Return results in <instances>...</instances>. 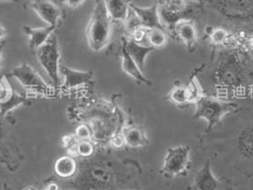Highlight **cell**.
I'll return each mask as SVG.
<instances>
[{
	"label": "cell",
	"mask_w": 253,
	"mask_h": 190,
	"mask_svg": "<svg viewBox=\"0 0 253 190\" xmlns=\"http://www.w3.org/2000/svg\"><path fill=\"white\" fill-rule=\"evenodd\" d=\"M23 29L27 36L29 37L30 47L34 51L45 44L55 30L51 26H47L44 28H32L29 26H24Z\"/></svg>",
	"instance_id": "cell-13"
},
{
	"label": "cell",
	"mask_w": 253,
	"mask_h": 190,
	"mask_svg": "<svg viewBox=\"0 0 253 190\" xmlns=\"http://www.w3.org/2000/svg\"><path fill=\"white\" fill-rule=\"evenodd\" d=\"M94 9L90 16L87 37L89 47L100 51L109 43L112 33V18L107 11L104 0H93Z\"/></svg>",
	"instance_id": "cell-1"
},
{
	"label": "cell",
	"mask_w": 253,
	"mask_h": 190,
	"mask_svg": "<svg viewBox=\"0 0 253 190\" xmlns=\"http://www.w3.org/2000/svg\"><path fill=\"white\" fill-rule=\"evenodd\" d=\"M178 38L190 49L193 50L198 40L197 31L194 23L190 19H182L173 26Z\"/></svg>",
	"instance_id": "cell-9"
},
{
	"label": "cell",
	"mask_w": 253,
	"mask_h": 190,
	"mask_svg": "<svg viewBox=\"0 0 253 190\" xmlns=\"http://www.w3.org/2000/svg\"><path fill=\"white\" fill-rule=\"evenodd\" d=\"M112 20L125 22L130 9V0H104Z\"/></svg>",
	"instance_id": "cell-15"
},
{
	"label": "cell",
	"mask_w": 253,
	"mask_h": 190,
	"mask_svg": "<svg viewBox=\"0 0 253 190\" xmlns=\"http://www.w3.org/2000/svg\"><path fill=\"white\" fill-rule=\"evenodd\" d=\"M187 88L190 93V104H195L204 94L201 84L196 76H192L190 83L187 85Z\"/></svg>",
	"instance_id": "cell-21"
},
{
	"label": "cell",
	"mask_w": 253,
	"mask_h": 190,
	"mask_svg": "<svg viewBox=\"0 0 253 190\" xmlns=\"http://www.w3.org/2000/svg\"><path fill=\"white\" fill-rule=\"evenodd\" d=\"M156 5L164 27H173L178 21L184 19V13L187 9L186 0H158Z\"/></svg>",
	"instance_id": "cell-5"
},
{
	"label": "cell",
	"mask_w": 253,
	"mask_h": 190,
	"mask_svg": "<svg viewBox=\"0 0 253 190\" xmlns=\"http://www.w3.org/2000/svg\"><path fill=\"white\" fill-rule=\"evenodd\" d=\"M168 34L163 29L148 30V45L153 49H160L168 43Z\"/></svg>",
	"instance_id": "cell-19"
},
{
	"label": "cell",
	"mask_w": 253,
	"mask_h": 190,
	"mask_svg": "<svg viewBox=\"0 0 253 190\" xmlns=\"http://www.w3.org/2000/svg\"><path fill=\"white\" fill-rule=\"evenodd\" d=\"M2 1H10V0H2Z\"/></svg>",
	"instance_id": "cell-33"
},
{
	"label": "cell",
	"mask_w": 253,
	"mask_h": 190,
	"mask_svg": "<svg viewBox=\"0 0 253 190\" xmlns=\"http://www.w3.org/2000/svg\"></svg>",
	"instance_id": "cell-34"
},
{
	"label": "cell",
	"mask_w": 253,
	"mask_h": 190,
	"mask_svg": "<svg viewBox=\"0 0 253 190\" xmlns=\"http://www.w3.org/2000/svg\"><path fill=\"white\" fill-rule=\"evenodd\" d=\"M168 98L169 101L174 103L178 106H184L190 104V93L187 86L179 85L174 86L169 90L168 94Z\"/></svg>",
	"instance_id": "cell-18"
},
{
	"label": "cell",
	"mask_w": 253,
	"mask_h": 190,
	"mask_svg": "<svg viewBox=\"0 0 253 190\" xmlns=\"http://www.w3.org/2000/svg\"><path fill=\"white\" fill-rule=\"evenodd\" d=\"M6 35H7L6 30H5L2 26L0 25V40H1L2 38H5V37H6Z\"/></svg>",
	"instance_id": "cell-29"
},
{
	"label": "cell",
	"mask_w": 253,
	"mask_h": 190,
	"mask_svg": "<svg viewBox=\"0 0 253 190\" xmlns=\"http://www.w3.org/2000/svg\"><path fill=\"white\" fill-rule=\"evenodd\" d=\"M194 119H203L208 123L209 129H212L228 114L235 112L238 106L232 102L222 101L211 96L203 95L195 104Z\"/></svg>",
	"instance_id": "cell-2"
},
{
	"label": "cell",
	"mask_w": 253,
	"mask_h": 190,
	"mask_svg": "<svg viewBox=\"0 0 253 190\" xmlns=\"http://www.w3.org/2000/svg\"><path fill=\"white\" fill-rule=\"evenodd\" d=\"M11 76L16 78L26 89H34L41 92L48 90V85L46 82L28 64H21L14 68Z\"/></svg>",
	"instance_id": "cell-6"
},
{
	"label": "cell",
	"mask_w": 253,
	"mask_h": 190,
	"mask_svg": "<svg viewBox=\"0 0 253 190\" xmlns=\"http://www.w3.org/2000/svg\"><path fill=\"white\" fill-rule=\"evenodd\" d=\"M2 50H3V45L0 44V68H1V63H2Z\"/></svg>",
	"instance_id": "cell-31"
},
{
	"label": "cell",
	"mask_w": 253,
	"mask_h": 190,
	"mask_svg": "<svg viewBox=\"0 0 253 190\" xmlns=\"http://www.w3.org/2000/svg\"><path fill=\"white\" fill-rule=\"evenodd\" d=\"M94 151L93 145L89 142V140L79 141L76 147V153L83 157H89Z\"/></svg>",
	"instance_id": "cell-25"
},
{
	"label": "cell",
	"mask_w": 253,
	"mask_h": 190,
	"mask_svg": "<svg viewBox=\"0 0 253 190\" xmlns=\"http://www.w3.org/2000/svg\"><path fill=\"white\" fill-rule=\"evenodd\" d=\"M91 136V129L87 125H80L76 128V137L79 141L89 140Z\"/></svg>",
	"instance_id": "cell-26"
},
{
	"label": "cell",
	"mask_w": 253,
	"mask_h": 190,
	"mask_svg": "<svg viewBox=\"0 0 253 190\" xmlns=\"http://www.w3.org/2000/svg\"><path fill=\"white\" fill-rule=\"evenodd\" d=\"M59 73L64 76V86L70 89L85 85L92 79L90 72H79L64 65H60Z\"/></svg>",
	"instance_id": "cell-11"
},
{
	"label": "cell",
	"mask_w": 253,
	"mask_h": 190,
	"mask_svg": "<svg viewBox=\"0 0 253 190\" xmlns=\"http://www.w3.org/2000/svg\"><path fill=\"white\" fill-rule=\"evenodd\" d=\"M122 136L125 141V145L129 148H142L148 144V137L145 131L139 127H126L123 130Z\"/></svg>",
	"instance_id": "cell-16"
},
{
	"label": "cell",
	"mask_w": 253,
	"mask_h": 190,
	"mask_svg": "<svg viewBox=\"0 0 253 190\" xmlns=\"http://www.w3.org/2000/svg\"><path fill=\"white\" fill-rule=\"evenodd\" d=\"M26 101H27V98L24 95H21L15 91H13L12 96L7 101L0 104V113L1 114H8L9 112L13 111V109L24 104Z\"/></svg>",
	"instance_id": "cell-20"
},
{
	"label": "cell",
	"mask_w": 253,
	"mask_h": 190,
	"mask_svg": "<svg viewBox=\"0 0 253 190\" xmlns=\"http://www.w3.org/2000/svg\"><path fill=\"white\" fill-rule=\"evenodd\" d=\"M48 190H58V186L56 185V184H51V185H49V187H48Z\"/></svg>",
	"instance_id": "cell-30"
},
{
	"label": "cell",
	"mask_w": 253,
	"mask_h": 190,
	"mask_svg": "<svg viewBox=\"0 0 253 190\" xmlns=\"http://www.w3.org/2000/svg\"><path fill=\"white\" fill-rule=\"evenodd\" d=\"M31 8L35 10L38 16L52 28H56L61 18L60 9L51 0H32Z\"/></svg>",
	"instance_id": "cell-7"
},
{
	"label": "cell",
	"mask_w": 253,
	"mask_h": 190,
	"mask_svg": "<svg viewBox=\"0 0 253 190\" xmlns=\"http://www.w3.org/2000/svg\"><path fill=\"white\" fill-rule=\"evenodd\" d=\"M123 46L126 49L127 53L129 54V56L134 60V62L137 64L140 69L143 71L144 67H145V61H146L148 55L154 49L150 45L137 43L131 38L125 41Z\"/></svg>",
	"instance_id": "cell-12"
},
{
	"label": "cell",
	"mask_w": 253,
	"mask_h": 190,
	"mask_svg": "<svg viewBox=\"0 0 253 190\" xmlns=\"http://www.w3.org/2000/svg\"><path fill=\"white\" fill-rule=\"evenodd\" d=\"M190 148L178 146L169 148L165 155L161 172L167 177H176L187 171L190 164Z\"/></svg>",
	"instance_id": "cell-4"
},
{
	"label": "cell",
	"mask_w": 253,
	"mask_h": 190,
	"mask_svg": "<svg viewBox=\"0 0 253 190\" xmlns=\"http://www.w3.org/2000/svg\"><path fill=\"white\" fill-rule=\"evenodd\" d=\"M36 52L38 62L47 73L51 83L58 87L60 85V51L56 37L51 35L45 44L36 50Z\"/></svg>",
	"instance_id": "cell-3"
},
{
	"label": "cell",
	"mask_w": 253,
	"mask_h": 190,
	"mask_svg": "<svg viewBox=\"0 0 253 190\" xmlns=\"http://www.w3.org/2000/svg\"><path fill=\"white\" fill-rule=\"evenodd\" d=\"M112 144H113L114 148H116V149H119V148L123 147L125 145V141H124L122 134L114 136V138L112 139Z\"/></svg>",
	"instance_id": "cell-27"
},
{
	"label": "cell",
	"mask_w": 253,
	"mask_h": 190,
	"mask_svg": "<svg viewBox=\"0 0 253 190\" xmlns=\"http://www.w3.org/2000/svg\"><path fill=\"white\" fill-rule=\"evenodd\" d=\"M125 25H126L127 32L131 35L132 33H134L136 30H138L140 28H143L140 22L139 17L137 16V14L134 13L131 8L129 9V12L127 13L126 20H125Z\"/></svg>",
	"instance_id": "cell-23"
},
{
	"label": "cell",
	"mask_w": 253,
	"mask_h": 190,
	"mask_svg": "<svg viewBox=\"0 0 253 190\" xmlns=\"http://www.w3.org/2000/svg\"><path fill=\"white\" fill-rule=\"evenodd\" d=\"M54 169L56 174L60 177H71L76 172V161L71 156H63L56 161Z\"/></svg>",
	"instance_id": "cell-17"
},
{
	"label": "cell",
	"mask_w": 253,
	"mask_h": 190,
	"mask_svg": "<svg viewBox=\"0 0 253 190\" xmlns=\"http://www.w3.org/2000/svg\"><path fill=\"white\" fill-rule=\"evenodd\" d=\"M130 8L139 17L141 25L144 29H146V30L163 29L165 30V27L162 24L161 19L159 17L157 5H153L149 8H141V7L135 6L133 4H130Z\"/></svg>",
	"instance_id": "cell-8"
},
{
	"label": "cell",
	"mask_w": 253,
	"mask_h": 190,
	"mask_svg": "<svg viewBox=\"0 0 253 190\" xmlns=\"http://www.w3.org/2000/svg\"><path fill=\"white\" fill-rule=\"evenodd\" d=\"M211 41L215 45H223L228 42L230 39V35L227 30L221 27L213 28L211 33L209 35Z\"/></svg>",
	"instance_id": "cell-22"
},
{
	"label": "cell",
	"mask_w": 253,
	"mask_h": 190,
	"mask_svg": "<svg viewBox=\"0 0 253 190\" xmlns=\"http://www.w3.org/2000/svg\"><path fill=\"white\" fill-rule=\"evenodd\" d=\"M25 190H37L36 189H34V188H28V189H26Z\"/></svg>",
	"instance_id": "cell-32"
},
{
	"label": "cell",
	"mask_w": 253,
	"mask_h": 190,
	"mask_svg": "<svg viewBox=\"0 0 253 190\" xmlns=\"http://www.w3.org/2000/svg\"><path fill=\"white\" fill-rule=\"evenodd\" d=\"M122 70L127 76L132 77L135 81L140 84H145L151 86L152 83L143 75V71L138 67V65L134 62V60L129 56L126 49L123 46L122 49Z\"/></svg>",
	"instance_id": "cell-14"
},
{
	"label": "cell",
	"mask_w": 253,
	"mask_h": 190,
	"mask_svg": "<svg viewBox=\"0 0 253 190\" xmlns=\"http://www.w3.org/2000/svg\"><path fill=\"white\" fill-rule=\"evenodd\" d=\"M85 1L86 0H65V3L68 7L72 8V9H76L79 6H81Z\"/></svg>",
	"instance_id": "cell-28"
},
{
	"label": "cell",
	"mask_w": 253,
	"mask_h": 190,
	"mask_svg": "<svg viewBox=\"0 0 253 190\" xmlns=\"http://www.w3.org/2000/svg\"><path fill=\"white\" fill-rule=\"evenodd\" d=\"M13 88L6 77H2L0 80V104L7 101L13 93Z\"/></svg>",
	"instance_id": "cell-24"
},
{
	"label": "cell",
	"mask_w": 253,
	"mask_h": 190,
	"mask_svg": "<svg viewBox=\"0 0 253 190\" xmlns=\"http://www.w3.org/2000/svg\"><path fill=\"white\" fill-rule=\"evenodd\" d=\"M193 187L196 190H217L219 187V181L214 176L210 161H207L202 168L196 173Z\"/></svg>",
	"instance_id": "cell-10"
}]
</instances>
